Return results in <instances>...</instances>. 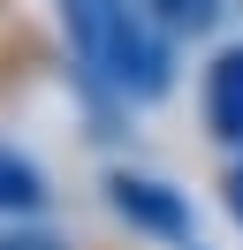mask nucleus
Segmentation results:
<instances>
[{
	"label": "nucleus",
	"instance_id": "nucleus-1",
	"mask_svg": "<svg viewBox=\"0 0 243 250\" xmlns=\"http://www.w3.org/2000/svg\"><path fill=\"white\" fill-rule=\"evenodd\" d=\"M61 23H69V38H76L84 76L106 83L114 99H160L167 83H175L167 31L137 0H61Z\"/></svg>",
	"mask_w": 243,
	"mask_h": 250
},
{
	"label": "nucleus",
	"instance_id": "nucleus-2",
	"mask_svg": "<svg viewBox=\"0 0 243 250\" xmlns=\"http://www.w3.org/2000/svg\"><path fill=\"white\" fill-rule=\"evenodd\" d=\"M106 197H114V212L129 220V228L160 235V243H190V205H182L175 189L145 182V174H106Z\"/></svg>",
	"mask_w": 243,
	"mask_h": 250
},
{
	"label": "nucleus",
	"instance_id": "nucleus-3",
	"mask_svg": "<svg viewBox=\"0 0 243 250\" xmlns=\"http://www.w3.org/2000/svg\"><path fill=\"white\" fill-rule=\"evenodd\" d=\"M205 129L228 152H243V46L213 53V68H205Z\"/></svg>",
	"mask_w": 243,
	"mask_h": 250
},
{
	"label": "nucleus",
	"instance_id": "nucleus-4",
	"mask_svg": "<svg viewBox=\"0 0 243 250\" xmlns=\"http://www.w3.org/2000/svg\"><path fill=\"white\" fill-rule=\"evenodd\" d=\"M137 8H145L167 38H205L213 23H220V0H137Z\"/></svg>",
	"mask_w": 243,
	"mask_h": 250
},
{
	"label": "nucleus",
	"instance_id": "nucleus-5",
	"mask_svg": "<svg viewBox=\"0 0 243 250\" xmlns=\"http://www.w3.org/2000/svg\"><path fill=\"white\" fill-rule=\"evenodd\" d=\"M38 205H46L38 167H30L23 152H8V144H0V212H38Z\"/></svg>",
	"mask_w": 243,
	"mask_h": 250
},
{
	"label": "nucleus",
	"instance_id": "nucleus-6",
	"mask_svg": "<svg viewBox=\"0 0 243 250\" xmlns=\"http://www.w3.org/2000/svg\"><path fill=\"white\" fill-rule=\"evenodd\" d=\"M0 250H76V243H61L46 228H0Z\"/></svg>",
	"mask_w": 243,
	"mask_h": 250
},
{
	"label": "nucleus",
	"instance_id": "nucleus-7",
	"mask_svg": "<svg viewBox=\"0 0 243 250\" xmlns=\"http://www.w3.org/2000/svg\"><path fill=\"white\" fill-rule=\"evenodd\" d=\"M228 205H236V220H243V159H236V174H228Z\"/></svg>",
	"mask_w": 243,
	"mask_h": 250
},
{
	"label": "nucleus",
	"instance_id": "nucleus-8",
	"mask_svg": "<svg viewBox=\"0 0 243 250\" xmlns=\"http://www.w3.org/2000/svg\"><path fill=\"white\" fill-rule=\"evenodd\" d=\"M182 250H190V243H182Z\"/></svg>",
	"mask_w": 243,
	"mask_h": 250
}]
</instances>
